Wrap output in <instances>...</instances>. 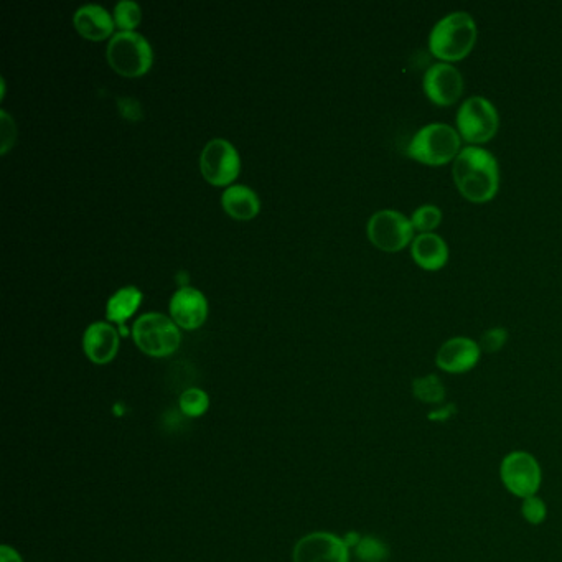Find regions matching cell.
<instances>
[{"label":"cell","instance_id":"cell-20","mask_svg":"<svg viewBox=\"0 0 562 562\" xmlns=\"http://www.w3.org/2000/svg\"><path fill=\"white\" fill-rule=\"evenodd\" d=\"M114 24L121 32H134L137 25L141 24L142 10L137 2L132 0H121L114 7Z\"/></svg>","mask_w":562,"mask_h":562},{"label":"cell","instance_id":"cell-4","mask_svg":"<svg viewBox=\"0 0 562 562\" xmlns=\"http://www.w3.org/2000/svg\"><path fill=\"white\" fill-rule=\"evenodd\" d=\"M106 58L119 75L136 78L150 70L154 53L149 40L141 33L118 32L109 40Z\"/></svg>","mask_w":562,"mask_h":562},{"label":"cell","instance_id":"cell-13","mask_svg":"<svg viewBox=\"0 0 562 562\" xmlns=\"http://www.w3.org/2000/svg\"><path fill=\"white\" fill-rule=\"evenodd\" d=\"M170 315L185 330L202 327L208 317L207 297L193 287H180L170 299Z\"/></svg>","mask_w":562,"mask_h":562},{"label":"cell","instance_id":"cell-9","mask_svg":"<svg viewBox=\"0 0 562 562\" xmlns=\"http://www.w3.org/2000/svg\"><path fill=\"white\" fill-rule=\"evenodd\" d=\"M200 169L207 182L216 187H225L235 182L241 170L238 150L226 139H213L203 147Z\"/></svg>","mask_w":562,"mask_h":562},{"label":"cell","instance_id":"cell-8","mask_svg":"<svg viewBox=\"0 0 562 562\" xmlns=\"http://www.w3.org/2000/svg\"><path fill=\"white\" fill-rule=\"evenodd\" d=\"M371 243L385 253H399L414 241L411 218L396 210H380L371 216L366 226Z\"/></svg>","mask_w":562,"mask_h":562},{"label":"cell","instance_id":"cell-25","mask_svg":"<svg viewBox=\"0 0 562 562\" xmlns=\"http://www.w3.org/2000/svg\"><path fill=\"white\" fill-rule=\"evenodd\" d=\"M506 340H508V332L503 327L488 328L487 332L483 333L480 338V348L485 353H497L505 347Z\"/></svg>","mask_w":562,"mask_h":562},{"label":"cell","instance_id":"cell-19","mask_svg":"<svg viewBox=\"0 0 562 562\" xmlns=\"http://www.w3.org/2000/svg\"><path fill=\"white\" fill-rule=\"evenodd\" d=\"M413 394L424 404H444L445 386L437 375L421 376L413 381Z\"/></svg>","mask_w":562,"mask_h":562},{"label":"cell","instance_id":"cell-2","mask_svg":"<svg viewBox=\"0 0 562 562\" xmlns=\"http://www.w3.org/2000/svg\"><path fill=\"white\" fill-rule=\"evenodd\" d=\"M477 24L467 12H452L442 17L431 35L429 50L442 63H454L469 57L477 42Z\"/></svg>","mask_w":562,"mask_h":562},{"label":"cell","instance_id":"cell-14","mask_svg":"<svg viewBox=\"0 0 562 562\" xmlns=\"http://www.w3.org/2000/svg\"><path fill=\"white\" fill-rule=\"evenodd\" d=\"M86 356L96 365H106L113 361L119 352V333L113 325L94 322L86 328L83 337Z\"/></svg>","mask_w":562,"mask_h":562},{"label":"cell","instance_id":"cell-1","mask_svg":"<svg viewBox=\"0 0 562 562\" xmlns=\"http://www.w3.org/2000/svg\"><path fill=\"white\" fill-rule=\"evenodd\" d=\"M454 182L472 203L492 202L500 188V165L490 150L467 146L460 150L452 167Z\"/></svg>","mask_w":562,"mask_h":562},{"label":"cell","instance_id":"cell-29","mask_svg":"<svg viewBox=\"0 0 562 562\" xmlns=\"http://www.w3.org/2000/svg\"><path fill=\"white\" fill-rule=\"evenodd\" d=\"M343 541H345L348 548H356L361 541V536L358 533H348L347 536L343 538Z\"/></svg>","mask_w":562,"mask_h":562},{"label":"cell","instance_id":"cell-3","mask_svg":"<svg viewBox=\"0 0 562 562\" xmlns=\"http://www.w3.org/2000/svg\"><path fill=\"white\" fill-rule=\"evenodd\" d=\"M462 150V137L455 127L434 122L421 127L406 147L409 159L419 164L439 167L457 159Z\"/></svg>","mask_w":562,"mask_h":562},{"label":"cell","instance_id":"cell-16","mask_svg":"<svg viewBox=\"0 0 562 562\" xmlns=\"http://www.w3.org/2000/svg\"><path fill=\"white\" fill-rule=\"evenodd\" d=\"M414 263L424 271H439L449 261V248L444 238L436 233L417 235L411 244Z\"/></svg>","mask_w":562,"mask_h":562},{"label":"cell","instance_id":"cell-23","mask_svg":"<svg viewBox=\"0 0 562 562\" xmlns=\"http://www.w3.org/2000/svg\"><path fill=\"white\" fill-rule=\"evenodd\" d=\"M356 556L361 562H383L388 559V544L375 536H365L355 548Z\"/></svg>","mask_w":562,"mask_h":562},{"label":"cell","instance_id":"cell-28","mask_svg":"<svg viewBox=\"0 0 562 562\" xmlns=\"http://www.w3.org/2000/svg\"><path fill=\"white\" fill-rule=\"evenodd\" d=\"M0 562H24L20 558V554L15 551L14 548H10L7 544H4L0 548Z\"/></svg>","mask_w":562,"mask_h":562},{"label":"cell","instance_id":"cell-17","mask_svg":"<svg viewBox=\"0 0 562 562\" xmlns=\"http://www.w3.org/2000/svg\"><path fill=\"white\" fill-rule=\"evenodd\" d=\"M221 205L236 220H251L261 208L258 195L246 185H231L226 188L221 195Z\"/></svg>","mask_w":562,"mask_h":562},{"label":"cell","instance_id":"cell-27","mask_svg":"<svg viewBox=\"0 0 562 562\" xmlns=\"http://www.w3.org/2000/svg\"><path fill=\"white\" fill-rule=\"evenodd\" d=\"M454 404H442V408H437L432 413L427 414L431 421H447L450 417L455 416Z\"/></svg>","mask_w":562,"mask_h":562},{"label":"cell","instance_id":"cell-5","mask_svg":"<svg viewBox=\"0 0 562 562\" xmlns=\"http://www.w3.org/2000/svg\"><path fill=\"white\" fill-rule=\"evenodd\" d=\"M132 337L142 352L154 358L177 352L182 340L174 320L159 312L141 315L132 327Z\"/></svg>","mask_w":562,"mask_h":562},{"label":"cell","instance_id":"cell-22","mask_svg":"<svg viewBox=\"0 0 562 562\" xmlns=\"http://www.w3.org/2000/svg\"><path fill=\"white\" fill-rule=\"evenodd\" d=\"M414 231H419V235L424 233H434L442 223L441 208L436 205H422L414 211L411 216Z\"/></svg>","mask_w":562,"mask_h":562},{"label":"cell","instance_id":"cell-24","mask_svg":"<svg viewBox=\"0 0 562 562\" xmlns=\"http://www.w3.org/2000/svg\"><path fill=\"white\" fill-rule=\"evenodd\" d=\"M521 515L525 518L526 523H530V525H543L546 518H548V505H546L543 498L533 495V497L521 500Z\"/></svg>","mask_w":562,"mask_h":562},{"label":"cell","instance_id":"cell-11","mask_svg":"<svg viewBox=\"0 0 562 562\" xmlns=\"http://www.w3.org/2000/svg\"><path fill=\"white\" fill-rule=\"evenodd\" d=\"M292 559L294 562H350V548L337 534L317 531L300 539Z\"/></svg>","mask_w":562,"mask_h":562},{"label":"cell","instance_id":"cell-15","mask_svg":"<svg viewBox=\"0 0 562 562\" xmlns=\"http://www.w3.org/2000/svg\"><path fill=\"white\" fill-rule=\"evenodd\" d=\"M73 24L80 35L91 42H101L108 38L116 27L113 15L98 4H86L76 10Z\"/></svg>","mask_w":562,"mask_h":562},{"label":"cell","instance_id":"cell-10","mask_svg":"<svg viewBox=\"0 0 562 562\" xmlns=\"http://www.w3.org/2000/svg\"><path fill=\"white\" fill-rule=\"evenodd\" d=\"M422 88L429 101L441 108H449L464 93V78L452 63L439 61L427 68Z\"/></svg>","mask_w":562,"mask_h":562},{"label":"cell","instance_id":"cell-26","mask_svg":"<svg viewBox=\"0 0 562 562\" xmlns=\"http://www.w3.org/2000/svg\"><path fill=\"white\" fill-rule=\"evenodd\" d=\"M0 118H2V154H5L12 147L9 136L12 134L15 137V126L5 111L0 113Z\"/></svg>","mask_w":562,"mask_h":562},{"label":"cell","instance_id":"cell-12","mask_svg":"<svg viewBox=\"0 0 562 562\" xmlns=\"http://www.w3.org/2000/svg\"><path fill=\"white\" fill-rule=\"evenodd\" d=\"M482 348L478 342L467 337H454L442 343L437 350L436 365L439 370L450 375L469 373L478 365Z\"/></svg>","mask_w":562,"mask_h":562},{"label":"cell","instance_id":"cell-18","mask_svg":"<svg viewBox=\"0 0 562 562\" xmlns=\"http://www.w3.org/2000/svg\"><path fill=\"white\" fill-rule=\"evenodd\" d=\"M142 297L144 296L137 287H122L108 300V307H106L108 319L124 327V322L136 314V310L141 305Z\"/></svg>","mask_w":562,"mask_h":562},{"label":"cell","instance_id":"cell-21","mask_svg":"<svg viewBox=\"0 0 562 562\" xmlns=\"http://www.w3.org/2000/svg\"><path fill=\"white\" fill-rule=\"evenodd\" d=\"M180 411L188 417H200L210 408V398L203 389L190 388L183 391L178 399Z\"/></svg>","mask_w":562,"mask_h":562},{"label":"cell","instance_id":"cell-6","mask_svg":"<svg viewBox=\"0 0 562 562\" xmlns=\"http://www.w3.org/2000/svg\"><path fill=\"white\" fill-rule=\"evenodd\" d=\"M500 116L492 101L482 96L465 99L457 113V131L470 146H482L497 136Z\"/></svg>","mask_w":562,"mask_h":562},{"label":"cell","instance_id":"cell-7","mask_svg":"<svg viewBox=\"0 0 562 562\" xmlns=\"http://www.w3.org/2000/svg\"><path fill=\"white\" fill-rule=\"evenodd\" d=\"M500 480L513 497L525 500L538 495L543 482V470L531 452L513 450L503 457Z\"/></svg>","mask_w":562,"mask_h":562}]
</instances>
